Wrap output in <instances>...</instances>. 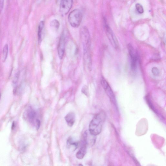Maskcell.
I'll list each match as a JSON object with an SVG mask.
<instances>
[{"instance_id":"obj_22","label":"cell","mask_w":166,"mask_h":166,"mask_svg":"<svg viewBox=\"0 0 166 166\" xmlns=\"http://www.w3.org/2000/svg\"><path fill=\"white\" fill-rule=\"evenodd\" d=\"M15 124H14V123L13 122V124H12V129H13L14 128H15Z\"/></svg>"},{"instance_id":"obj_5","label":"cell","mask_w":166,"mask_h":166,"mask_svg":"<svg viewBox=\"0 0 166 166\" xmlns=\"http://www.w3.org/2000/svg\"><path fill=\"white\" fill-rule=\"evenodd\" d=\"M101 83L105 93L110 98L111 101L114 104H116V101L114 94L107 80L104 78L102 77L101 80Z\"/></svg>"},{"instance_id":"obj_12","label":"cell","mask_w":166,"mask_h":166,"mask_svg":"<svg viewBox=\"0 0 166 166\" xmlns=\"http://www.w3.org/2000/svg\"><path fill=\"white\" fill-rule=\"evenodd\" d=\"M44 26V22L43 21L40 22L39 24L38 30V39L39 43L41 42L42 41L43 31Z\"/></svg>"},{"instance_id":"obj_11","label":"cell","mask_w":166,"mask_h":166,"mask_svg":"<svg viewBox=\"0 0 166 166\" xmlns=\"http://www.w3.org/2000/svg\"><path fill=\"white\" fill-rule=\"evenodd\" d=\"M37 113L31 107H29L26 111L27 117L29 121L33 122L36 118Z\"/></svg>"},{"instance_id":"obj_17","label":"cell","mask_w":166,"mask_h":166,"mask_svg":"<svg viewBox=\"0 0 166 166\" xmlns=\"http://www.w3.org/2000/svg\"><path fill=\"white\" fill-rule=\"evenodd\" d=\"M82 92L86 96H88L89 94L88 87L86 85L83 86L82 89Z\"/></svg>"},{"instance_id":"obj_4","label":"cell","mask_w":166,"mask_h":166,"mask_svg":"<svg viewBox=\"0 0 166 166\" xmlns=\"http://www.w3.org/2000/svg\"><path fill=\"white\" fill-rule=\"evenodd\" d=\"M128 48L131 58V67L133 71H134L137 68L138 60L137 53L135 51L132 44H129Z\"/></svg>"},{"instance_id":"obj_6","label":"cell","mask_w":166,"mask_h":166,"mask_svg":"<svg viewBox=\"0 0 166 166\" xmlns=\"http://www.w3.org/2000/svg\"><path fill=\"white\" fill-rule=\"evenodd\" d=\"M73 0H61L60 5V12L63 16L66 15L71 9Z\"/></svg>"},{"instance_id":"obj_23","label":"cell","mask_w":166,"mask_h":166,"mask_svg":"<svg viewBox=\"0 0 166 166\" xmlns=\"http://www.w3.org/2000/svg\"><path fill=\"white\" fill-rule=\"evenodd\" d=\"M0 98H1V94H0Z\"/></svg>"},{"instance_id":"obj_2","label":"cell","mask_w":166,"mask_h":166,"mask_svg":"<svg viewBox=\"0 0 166 166\" xmlns=\"http://www.w3.org/2000/svg\"><path fill=\"white\" fill-rule=\"evenodd\" d=\"M80 35L83 44V54L90 53L91 40L88 28L86 27L82 28L80 30Z\"/></svg>"},{"instance_id":"obj_16","label":"cell","mask_w":166,"mask_h":166,"mask_svg":"<svg viewBox=\"0 0 166 166\" xmlns=\"http://www.w3.org/2000/svg\"><path fill=\"white\" fill-rule=\"evenodd\" d=\"M136 8L137 9V11L140 14L143 13L144 10L143 7L141 5L139 4H137L136 5Z\"/></svg>"},{"instance_id":"obj_21","label":"cell","mask_w":166,"mask_h":166,"mask_svg":"<svg viewBox=\"0 0 166 166\" xmlns=\"http://www.w3.org/2000/svg\"><path fill=\"white\" fill-rule=\"evenodd\" d=\"M36 127L37 130H38L40 127V122L39 119H37L36 120Z\"/></svg>"},{"instance_id":"obj_18","label":"cell","mask_w":166,"mask_h":166,"mask_svg":"<svg viewBox=\"0 0 166 166\" xmlns=\"http://www.w3.org/2000/svg\"><path fill=\"white\" fill-rule=\"evenodd\" d=\"M19 76V72H18L16 73L15 74V76L13 79V83L14 84H16L17 83Z\"/></svg>"},{"instance_id":"obj_3","label":"cell","mask_w":166,"mask_h":166,"mask_svg":"<svg viewBox=\"0 0 166 166\" xmlns=\"http://www.w3.org/2000/svg\"><path fill=\"white\" fill-rule=\"evenodd\" d=\"M82 18L83 14L81 11L79 9H75L69 14L68 21L72 27L77 28L81 23Z\"/></svg>"},{"instance_id":"obj_9","label":"cell","mask_w":166,"mask_h":166,"mask_svg":"<svg viewBox=\"0 0 166 166\" xmlns=\"http://www.w3.org/2000/svg\"><path fill=\"white\" fill-rule=\"evenodd\" d=\"M81 147L76 154V157L79 159H83L87 153V144L81 143Z\"/></svg>"},{"instance_id":"obj_8","label":"cell","mask_w":166,"mask_h":166,"mask_svg":"<svg viewBox=\"0 0 166 166\" xmlns=\"http://www.w3.org/2000/svg\"><path fill=\"white\" fill-rule=\"evenodd\" d=\"M65 37L64 32L60 36L58 45V51L59 58L62 59L64 57L65 51Z\"/></svg>"},{"instance_id":"obj_7","label":"cell","mask_w":166,"mask_h":166,"mask_svg":"<svg viewBox=\"0 0 166 166\" xmlns=\"http://www.w3.org/2000/svg\"><path fill=\"white\" fill-rule=\"evenodd\" d=\"M105 29H106L107 37L112 46L115 49L118 48L119 44L118 40L112 32V30L107 26H106Z\"/></svg>"},{"instance_id":"obj_19","label":"cell","mask_w":166,"mask_h":166,"mask_svg":"<svg viewBox=\"0 0 166 166\" xmlns=\"http://www.w3.org/2000/svg\"><path fill=\"white\" fill-rule=\"evenodd\" d=\"M152 72L153 74L156 76H158L160 74L159 70L157 67H154L153 68Z\"/></svg>"},{"instance_id":"obj_10","label":"cell","mask_w":166,"mask_h":166,"mask_svg":"<svg viewBox=\"0 0 166 166\" xmlns=\"http://www.w3.org/2000/svg\"><path fill=\"white\" fill-rule=\"evenodd\" d=\"M75 113L73 112H70L65 116V119L69 126L71 127L75 123Z\"/></svg>"},{"instance_id":"obj_20","label":"cell","mask_w":166,"mask_h":166,"mask_svg":"<svg viewBox=\"0 0 166 166\" xmlns=\"http://www.w3.org/2000/svg\"><path fill=\"white\" fill-rule=\"evenodd\" d=\"M4 5V0H0V13L2 12Z\"/></svg>"},{"instance_id":"obj_13","label":"cell","mask_w":166,"mask_h":166,"mask_svg":"<svg viewBox=\"0 0 166 166\" xmlns=\"http://www.w3.org/2000/svg\"><path fill=\"white\" fill-rule=\"evenodd\" d=\"M79 143L78 142H74L72 139L70 137L68 139L67 142V148L70 149L71 146L74 147V150H76L78 147Z\"/></svg>"},{"instance_id":"obj_14","label":"cell","mask_w":166,"mask_h":166,"mask_svg":"<svg viewBox=\"0 0 166 166\" xmlns=\"http://www.w3.org/2000/svg\"><path fill=\"white\" fill-rule=\"evenodd\" d=\"M9 51V46L8 44L5 45L3 50L2 62H4L6 61L7 58Z\"/></svg>"},{"instance_id":"obj_15","label":"cell","mask_w":166,"mask_h":166,"mask_svg":"<svg viewBox=\"0 0 166 166\" xmlns=\"http://www.w3.org/2000/svg\"><path fill=\"white\" fill-rule=\"evenodd\" d=\"M50 26L55 30H58L60 26V23L58 20L55 19L50 23Z\"/></svg>"},{"instance_id":"obj_1","label":"cell","mask_w":166,"mask_h":166,"mask_svg":"<svg viewBox=\"0 0 166 166\" xmlns=\"http://www.w3.org/2000/svg\"><path fill=\"white\" fill-rule=\"evenodd\" d=\"M105 118L106 114L104 112L95 115L89 124V131L90 134L96 136L101 132Z\"/></svg>"}]
</instances>
